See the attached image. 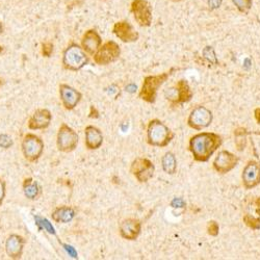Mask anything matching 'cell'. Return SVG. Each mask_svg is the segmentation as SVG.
Masks as SVG:
<instances>
[{
    "instance_id": "ab89813d",
    "label": "cell",
    "mask_w": 260,
    "mask_h": 260,
    "mask_svg": "<svg viewBox=\"0 0 260 260\" xmlns=\"http://www.w3.org/2000/svg\"><path fill=\"white\" fill-rule=\"evenodd\" d=\"M257 212L259 213V216H260V211H259V209H258V211H257Z\"/></svg>"
},
{
    "instance_id": "52a82bcc",
    "label": "cell",
    "mask_w": 260,
    "mask_h": 260,
    "mask_svg": "<svg viewBox=\"0 0 260 260\" xmlns=\"http://www.w3.org/2000/svg\"><path fill=\"white\" fill-rule=\"evenodd\" d=\"M121 55V49L117 43L114 41H108L101 45L99 49L94 54V62L100 66H106L114 63Z\"/></svg>"
},
{
    "instance_id": "2e32d148",
    "label": "cell",
    "mask_w": 260,
    "mask_h": 260,
    "mask_svg": "<svg viewBox=\"0 0 260 260\" xmlns=\"http://www.w3.org/2000/svg\"><path fill=\"white\" fill-rule=\"evenodd\" d=\"M193 97V93L190 89L189 84L185 81H180L176 84V89H170L169 90V96L167 99L172 101L173 103H184L190 101Z\"/></svg>"
},
{
    "instance_id": "d4e9b609",
    "label": "cell",
    "mask_w": 260,
    "mask_h": 260,
    "mask_svg": "<svg viewBox=\"0 0 260 260\" xmlns=\"http://www.w3.org/2000/svg\"><path fill=\"white\" fill-rule=\"evenodd\" d=\"M244 222L247 224L248 227L252 228L253 230H257L260 228V218L256 219L254 216L247 214L244 216Z\"/></svg>"
},
{
    "instance_id": "ac0fdd59",
    "label": "cell",
    "mask_w": 260,
    "mask_h": 260,
    "mask_svg": "<svg viewBox=\"0 0 260 260\" xmlns=\"http://www.w3.org/2000/svg\"><path fill=\"white\" fill-rule=\"evenodd\" d=\"M114 33L125 43H131L139 40V33L126 21L115 23L114 26Z\"/></svg>"
},
{
    "instance_id": "30bf717a",
    "label": "cell",
    "mask_w": 260,
    "mask_h": 260,
    "mask_svg": "<svg viewBox=\"0 0 260 260\" xmlns=\"http://www.w3.org/2000/svg\"><path fill=\"white\" fill-rule=\"evenodd\" d=\"M211 122H212V114L204 106H198L195 108L190 114L189 121H187L189 125L196 130L206 128L207 126L211 124Z\"/></svg>"
},
{
    "instance_id": "ffe728a7",
    "label": "cell",
    "mask_w": 260,
    "mask_h": 260,
    "mask_svg": "<svg viewBox=\"0 0 260 260\" xmlns=\"http://www.w3.org/2000/svg\"><path fill=\"white\" fill-rule=\"evenodd\" d=\"M101 44H102V40H101L100 35L96 31L93 30L86 32L81 41V46L83 50L90 55L95 54Z\"/></svg>"
},
{
    "instance_id": "6da1fadb",
    "label": "cell",
    "mask_w": 260,
    "mask_h": 260,
    "mask_svg": "<svg viewBox=\"0 0 260 260\" xmlns=\"http://www.w3.org/2000/svg\"><path fill=\"white\" fill-rule=\"evenodd\" d=\"M222 145V138L216 133L202 132L194 135L190 141V150L198 162H207Z\"/></svg>"
},
{
    "instance_id": "5b68a950",
    "label": "cell",
    "mask_w": 260,
    "mask_h": 260,
    "mask_svg": "<svg viewBox=\"0 0 260 260\" xmlns=\"http://www.w3.org/2000/svg\"><path fill=\"white\" fill-rule=\"evenodd\" d=\"M44 142L34 133H26L21 144L23 156L30 162H38L44 152Z\"/></svg>"
},
{
    "instance_id": "1f68e13d",
    "label": "cell",
    "mask_w": 260,
    "mask_h": 260,
    "mask_svg": "<svg viewBox=\"0 0 260 260\" xmlns=\"http://www.w3.org/2000/svg\"><path fill=\"white\" fill-rule=\"evenodd\" d=\"M171 206L174 208H183L185 206V202L182 198H175L171 202Z\"/></svg>"
},
{
    "instance_id": "e0dca14e",
    "label": "cell",
    "mask_w": 260,
    "mask_h": 260,
    "mask_svg": "<svg viewBox=\"0 0 260 260\" xmlns=\"http://www.w3.org/2000/svg\"><path fill=\"white\" fill-rule=\"evenodd\" d=\"M243 182L245 189H253L260 183V164L250 162L243 172Z\"/></svg>"
},
{
    "instance_id": "836d02e7",
    "label": "cell",
    "mask_w": 260,
    "mask_h": 260,
    "mask_svg": "<svg viewBox=\"0 0 260 260\" xmlns=\"http://www.w3.org/2000/svg\"><path fill=\"white\" fill-rule=\"evenodd\" d=\"M136 89H138V88H136V85L132 84V83L126 86V91L129 92V93H134L136 91Z\"/></svg>"
},
{
    "instance_id": "44dd1931",
    "label": "cell",
    "mask_w": 260,
    "mask_h": 260,
    "mask_svg": "<svg viewBox=\"0 0 260 260\" xmlns=\"http://www.w3.org/2000/svg\"><path fill=\"white\" fill-rule=\"evenodd\" d=\"M76 215V211L73 207L71 206H60L56 207L51 213L52 221L55 223L67 224L74 220Z\"/></svg>"
},
{
    "instance_id": "f1b7e54d",
    "label": "cell",
    "mask_w": 260,
    "mask_h": 260,
    "mask_svg": "<svg viewBox=\"0 0 260 260\" xmlns=\"http://www.w3.org/2000/svg\"><path fill=\"white\" fill-rule=\"evenodd\" d=\"M52 52H53V44H51V43L48 42L44 43V44L42 45V54L45 57H50Z\"/></svg>"
},
{
    "instance_id": "7c38bea8",
    "label": "cell",
    "mask_w": 260,
    "mask_h": 260,
    "mask_svg": "<svg viewBox=\"0 0 260 260\" xmlns=\"http://www.w3.org/2000/svg\"><path fill=\"white\" fill-rule=\"evenodd\" d=\"M52 121V114L47 108H38L28 120V128L31 130L47 129Z\"/></svg>"
},
{
    "instance_id": "8992f818",
    "label": "cell",
    "mask_w": 260,
    "mask_h": 260,
    "mask_svg": "<svg viewBox=\"0 0 260 260\" xmlns=\"http://www.w3.org/2000/svg\"><path fill=\"white\" fill-rule=\"evenodd\" d=\"M79 142V136L73 128H71L66 123H63L61 125L56 136V145L57 149L61 152L70 153L77 148Z\"/></svg>"
},
{
    "instance_id": "9a60e30c",
    "label": "cell",
    "mask_w": 260,
    "mask_h": 260,
    "mask_svg": "<svg viewBox=\"0 0 260 260\" xmlns=\"http://www.w3.org/2000/svg\"><path fill=\"white\" fill-rule=\"evenodd\" d=\"M237 163L238 157L230 153L229 151H221L213 162V167L215 171L222 173V174H226V173L233 170Z\"/></svg>"
},
{
    "instance_id": "603a6c76",
    "label": "cell",
    "mask_w": 260,
    "mask_h": 260,
    "mask_svg": "<svg viewBox=\"0 0 260 260\" xmlns=\"http://www.w3.org/2000/svg\"><path fill=\"white\" fill-rule=\"evenodd\" d=\"M162 169L168 174H174L177 170V161L175 155L172 152H167L162 160Z\"/></svg>"
},
{
    "instance_id": "8fae6325",
    "label": "cell",
    "mask_w": 260,
    "mask_h": 260,
    "mask_svg": "<svg viewBox=\"0 0 260 260\" xmlns=\"http://www.w3.org/2000/svg\"><path fill=\"white\" fill-rule=\"evenodd\" d=\"M119 232L126 241H135L142 232V222L138 219H125L119 225Z\"/></svg>"
},
{
    "instance_id": "f546056e",
    "label": "cell",
    "mask_w": 260,
    "mask_h": 260,
    "mask_svg": "<svg viewBox=\"0 0 260 260\" xmlns=\"http://www.w3.org/2000/svg\"><path fill=\"white\" fill-rule=\"evenodd\" d=\"M6 194V183L3 179L0 178V206L2 205Z\"/></svg>"
},
{
    "instance_id": "83f0119b",
    "label": "cell",
    "mask_w": 260,
    "mask_h": 260,
    "mask_svg": "<svg viewBox=\"0 0 260 260\" xmlns=\"http://www.w3.org/2000/svg\"><path fill=\"white\" fill-rule=\"evenodd\" d=\"M207 231L208 233L212 235V236H216L219 234V225L218 223L214 222V221H211L208 223V226H207Z\"/></svg>"
},
{
    "instance_id": "d6986e66",
    "label": "cell",
    "mask_w": 260,
    "mask_h": 260,
    "mask_svg": "<svg viewBox=\"0 0 260 260\" xmlns=\"http://www.w3.org/2000/svg\"><path fill=\"white\" fill-rule=\"evenodd\" d=\"M84 144L88 150H97L103 144L102 131L96 126L89 125L84 129Z\"/></svg>"
},
{
    "instance_id": "8d00e7d4",
    "label": "cell",
    "mask_w": 260,
    "mask_h": 260,
    "mask_svg": "<svg viewBox=\"0 0 260 260\" xmlns=\"http://www.w3.org/2000/svg\"><path fill=\"white\" fill-rule=\"evenodd\" d=\"M1 33H2V25L0 24V34H1Z\"/></svg>"
},
{
    "instance_id": "74e56055",
    "label": "cell",
    "mask_w": 260,
    "mask_h": 260,
    "mask_svg": "<svg viewBox=\"0 0 260 260\" xmlns=\"http://www.w3.org/2000/svg\"><path fill=\"white\" fill-rule=\"evenodd\" d=\"M2 83H3V81H2V79H1V78H0V88H1V85H2Z\"/></svg>"
},
{
    "instance_id": "e575fe53",
    "label": "cell",
    "mask_w": 260,
    "mask_h": 260,
    "mask_svg": "<svg viewBox=\"0 0 260 260\" xmlns=\"http://www.w3.org/2000/svg\"><path fill=\"white\" fill-rule=\"evenodd\" d=\"M255 119L260 124V108H256L255 110Z\"/></svg>"
},
{
    "instance_id": "cb8c5ba5",
    "label": "cell",
    "mask_w": 260,
    "mask_h": 260,
    "mask_svg": "<svg viewBox=\"0 0 260 260\" xmlns=\"http://www.w3.org/2000/svg\"><path fill=\"white\" fill-rule=\"evenodd\" d=\"M232 2L242 13H248L252 8V0H232Z\"/></svg>"
},
{
    "instance_id": "3957f363",
    "label": "cell",
    "mask_w": 260,
    "mask_h": 260,
    "mask_svg": "<svg viewBox=\"0 0 260 260\" xmlns=\"http://www.w3.org/2000/svg\"><path fill=\"white\" fill-rule=\"evenodd\" d=\"M173 70L174 69H171L169 72H164V73L158 75L146 76L139 93L140 99L146 101L148 103H154L157 97L158 89L168 81Z\"/></svg>"
},
{
    "instance_id": "4dcf8cb0",
    "label": "cell",
    "mask_w": 260,
    "mask_h": 260,
    "mask_svg": "<svg viewBox=\"0 0 260 260\" xmlns=\"http://www.w3.org/2000/svg\"><path fill=\"white\" fill-rule=\"evenodd\" d=\"M40 220H41V224L43 225V227H44L50 234H55L54 228L52 227L51 224H50L46 219H41L40 218Z\"/></svg>"
},
{
    "instance_id": "f35d334b",
    "label": "cell",
    "mask_w": 260,
    "mask_h": 260,
    "mask_svg": "<svg viewBox=\"0 0 260 260\" xmlns=\"http://www.w3.org/2000/svg\"><path fill=\"white\" fill-rule=\"evenodd\" d=\"M173 1H181V0H173Z\"/></svg>"
},
{
    "instance_id": "d6a6232c",
    "label": "cell",
    "mask_w": 260,
    "mask_h": 260,
    "mask_svg": "<svg viewBox=\"0 0 260 260\" xmlns=\"http://www.w3.org/2000/svg\"><path fill=\"white\" fill-rule=\"evenodd\" d=\"M223 0H208V5L211 10H216L219 9L222 4Z\"/></svg>"
},
{
    "instance_id": "ba28073f",
    "label": "cell",
    "mask_w": 260,
    "mask_h": 260,
    "mask_svg": "<svg viewBox=\"0 0 260 260\" xmlns=\"http://www.w3.org/2000/svg\"><path fill=\"white\" fill-rule=\"evenodd\" d=\"M155 167L153 162L146 157H138L130 165V173L139 182H147L153 177Z\"/></svg>"
},
{
    "instance_id": "484cf974",
    "label": "cell",
    "mask_w": 260,
    "mask_h": 260,
    "mask_svg": "<svg viewBox=\"0 0 260 260\" xmlns=\"http://www.w3.org/2000/svg\"><path fill=\"white\" fill-rule=\"evenodd\" d=\"M203 56H204V59L207 60L209 63H211V64H214L216 65L218 64V60H216V56H215V53H214V50L212 47H205L203 49Z\"/></svg>"
},
{
    "instance_id": "7402d4cb",
    "label": "cell",
    "mask_w": 260,
    "mask_h": 260,
    "mask_svg": "<svg viewBox=\"0 0 260 260\" xmlns=\"http://www.w3.org/2000/svg\"><path fill=\"white\" fill-rule=\"evenodd\" d=\"M22 189H23V193L24 196L28 199V200H35L40 197V195L42 193V187L39 184V182L37 180H34L33 178L30 177L26 178L23 184H22Z\"/></svg>"
},
{
    "instance_id": "d590c367",
    "label": "cell",
    "mask_w": 260,
    "mask_h": 260,
    "mask_svg": "<svg viewBox=\"0 0 260 260\" xmlns=\"http://www.w3.org/2000/svg\"><path fill=\"white\" fill-rule=\"evenodd\" d=\"M255 203H256V205H257L258 207H260V198H258V199L256 200V202H255Z\"/></svg>"
},
{
    "instance_id": "4316f807",
    "label": "cell",
    "mask_w": 260,
    "mask_h": 260,
    "mask_svg": "<svg viewBox=\"0 0 260 260\" xmlns=\"http://www.w3.org/2000/svg\"><path fill=\"white\" fill-rule=\"evenodd\" d=\"M14 145V141L12 139V136L9 134L2 133L0 134V148L3 149H10Z\"/></svg>"
},
{
    "instance_id": "4fadbf2b",
    "label": "cell",
    "mask_w": 260,
    "mask_h": 260,
    "mask_svg": "<svg viewBox=\"0 0 260 260\" xmlns=\"http://www.w3.org/2000/svg\"><path fill=\"white\" fill-rule=\"evenodd\" d=\"M132 12L134 18L141 26H149L152 21L151 6L146 0H134L132 2Z\"/></svg>"
},
{
    "instance_id": "5bb4252c",
    "label": "cell",
    "mask_w": 260,
    "mask_h": 260,
    "mask_svg": "<svg viewBox=\"0 0 260 260\" xmlns=\"http://www.w3.org/2000/svg\"><path fill=\"white\" fill-rule=\"evenodd\" d=\"M26 241L19 234H11L5 242V252L11 259L17 260L23 255Z\"/></svg>"
},
{
    "instance_id": "7a4b0ae2",
    "label": "cell",
    "mask_w": 260,
    "mask_h": 260,
    "mask_svg": "<svg viewBox=\"0 0 260 260\" xmlns=\"http://www.w3.org/2000/svg\"><path fill=\"white\" fill-rule=\"evenodd\" d=\"M174 138L171 129L160 120L154 119L149 122L147 127V142L154 147H167Z\"/></svg>"
},
{
    "instance_id": "9c48e42d",
    "label": "cell",
    "mask_w": 260,
    "mask_h": 260,
    "mask_svg": "<svg viewBox=\"0 0 260 260\" xmlns=\"http://www.w3.org/2000/svg\"><path fill=\"white\" fill-rule=\"evenodd\" d=\"M60 98L65 110L73 111L82 99V94L73 86L66 83L60 84Z\"/></svg>"
},
{
    "instance_id": "277c9868",
    "label": "cell",
    "mask_w": 260,
    "mask_h": 260,
    "mask_svg": "<svg viewBox=\"0 0 260 260\" xmlns=\"http://www.w3.org/2000/svg\"><path fill=\"white\" fill-rule=\"evenodd\" d=\"M90 59L83 48L77 44H71L64 51L63 66L68 71L77 72L89 64Z\"/></svg>"
}]
</instances>
